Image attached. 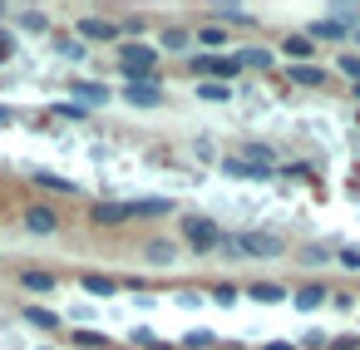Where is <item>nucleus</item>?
Masks as SVG:
<instances>
[{
    "label": "nucleus",
    "mask_w": 360,
    "mask_h": 350,
    "mask_svg": "<svg viewBox=\"0 0 360 350\" xmlns=\"http://www.w3.org/2000/svg\"><path fill=\"white\" fill-rule=\"evenodd\" d=\"M114 70L124 74V84H158V70H163V50L153 40H124L114 45Z\"/></svg>",
    "instance_id": "1"
},
{
    "label": "nucleus",
    "mask_w": 360,
    "mask_h": 350,
    "mask_svg": "<svg viewBox=\"0 0 360 350\" xmlns=\"http://www.w3.org/2000/svg\"><path fill=\"white\" fill-rule=\"evenodd\" d=\"M188 74L198 84H232L242 74V65H237V55H202V50H193L188 55Z\"/></svg>",
    "instance_id": "2"
},
{
    "label": "nucleus",
    "mask_w": 360,
    "mask_h": 350,
    "mask_svg": "<svg viewBox=\"0 0 360 350\" xmlns=\"http://www.w3.org/2000/svg\"><path fill=\"white\" fill-rule=\"evenodd\" d=\"M178 237H183V247H193V257H212L227 232H222L212 217H183V222H178Z\"/></svg>",
    "instance_id": "3"
},
{
    "label": "nucleus",
    "mask_w": 360,
    "mask_h": 350,
    "mask_svg": "<svg viewBox=\"0 0 360 350\" xmlns=\"http://www.w3.org/2000/svg\"><path fill=\"white\" fill-rule=\"evenodd\" d=\"M75 40H89V45H124V30H119V20H109V15H79V20H75Z\"/></svg>",
    "instance_id": "4"
},
{
    "label": "nucleus",
    "mask_w": 360,
    "mask_h": 350,
    "mask_svg": "<svg viewBox=\"0 0 360 350\" xmlns=\"http://www.w3.org/2000/svg\"><path fill=\"white\" fill-rule=\"evenodd\" d=\"M20 227H25L30 237H55V232L65 227V217H60L50 202H30V207L20 212Z\"/></svg>",
    "instance_id": "5"
},
{
    "label": "nucleus",
    "mask_w": 360,
    "mask_h": 350,
    "mask_svg": "<svg viewBox=\"0 0 360 350\" xmlns=\"http://www.w3.org/2000/svg\"><path fill=\"white\" fill-rule=\"evenodd\" d=\"M237 242H242V257H257V261H271V257L286 252V242L276 232H242Z\"/></svg>",
    "instance_id": "6"
},
{
    "label": "nucleus",
    "mask_w": 360,
    "mask_h": 350,
    "mask_svg": "<svg viewBox=\"0 0 360 350\" xmlns=\"http://www.w3.org/2000/svg\"><path fill=\"white\" fill-rule=\"evenodd\" d=\"M276 55H281V60H291V65H316V40H311L306 30H291V35H281Z\"/></svg>",
    "instance_id": "7"
},
{
    "label": "nucleus",
    "mask_w": 360,
    "mask_h": 350,
    "mask_svg": "<svg viewBox=\"0 0 360 350\" xmlns=\"http://www.w3.org/2000/svg\"><path fill=\"white\" fill-rule=\"evenodd\" d=\"M193 45H198L202 55H227L232 30H227V25H217V20H207V25H198V30H193Z\"/></svg>",
    "instance_id": "8"
},
{
    "label": "nucleus",
    "mask_w": 360,
    "mask_h": 350,
    "mask_svg": "<svg viewBox=\"0 0 360 350\" xmlns=\"http://www.w3.org/2000/svg\"><path fill=\"white\" fill-rule=\"evenodd\" d=\"M129 222V207L124 202H89V227L109 232V227H124Z\"/></svg>",
    "instance_id": "9"
},
{
    "label": "nucleus",
    "mask_w": 360,
    "mask_h": 350,
    "mask_svg": "<svg viewBox=\"0 0 360 350\" xmlns=\"http://www.w3.org/2000/svg\"><path fill=\"white\" fill-rule=\"evenodd\" d=\"M306 35H311L316 45H340V40H350V30H345L335 15H321V20H311V25H306Z\"/></svg>",
    "instance_id": "10"
},
{
    "label": "nucleus",
    "mask_w": 360,
    "mask_h": 350,
    "mask_svg": "<svg viewBox=\"0 0 360 350\" xmlns=\"http://www.w3.org/2000/svg\"><path fill=\"white\" fill-rule=\"evenodd\" d=\"M124 104H134V109H158V104H168V94H163V84H124Z\"/></svg>",
    "instance_id": "11"
},
{
    "label": "nucleus",
    "mask_w": 360,
    "mask_h": 350,
    "mask_svg": "<svg viewBox=\"0 0 360 350\" xmlns=\"http://www.w3.org/2000/svg\"><path fill=\"white\" fill-rule=\"evenodd\" d=\"M222 173H227V178H242V183H271V168H257V163H247V158H237V153L222 158Z\"/></svg>",
    "instance_id": "12"
},
{
    "label": "nucleus",
    "mask_w": 360,
    "mask_h": 350,
    "mask_svg": "<svg viewBox=\"0 0 360 350\" xmlns=\"http://www.w3.org/2000/svg\"><path fill=\"white\" fill-rule=\"evenodd\" d=\"M158 50L163 55H188L193 50V30L188 25H163L158 30Z\"/></svg>",
    "instance_id": "13"
},
{
    "label": "nucleus",
    "mask_w": 360,
    "mask_h": 350,
    "mask_svg": "<svg viewBox=\"0 0 360 350\" xmlns=\"http://www.w3.org/2000/svg\"><path fill=\"white\" fill-rule=\"evenodd\" d=\"M232 55H237L242 70H262V74L276 70V50H266V45H247V50H232Z\"/></svg>",
    "instance_id": "14"
},
{
    "label": "nucleus",
    "mask_w": 360,
    "mask_h": 350,
    "mask_svg": "<svg viewBox=\"0 0 360 350\" xmlns=\"http://www.w3.org/2000/svg\"><path fill=\"white\" fill-rule=\"evenodd\" d=\"M20 286H25L30 296H50V291L60 286V276L45 271V266H25V271H20Z\"/></svg>",
    "instance_id": "15"
},
{
    "label": "nucleus",
    "mask_w": 360,
    "mask_h": 350,
    "mask_svg": "<svg viewBox=\"0 0 360 350\" xmlns=\"http://www.w3.org/2000/svg\"><path fill=\"white\" fill-rule=\"evenodd\" d=\"M286 79L301 84V89H321L330 79V70H321V65H286Z\"/></svg>",
    "instance_id": "16"
},
{
    "label": "nucleus",
    "mask_w": 360,
    "mask_h": 350,
    "mask_svg": "<svg viewBox=\"0 0 360 350\" xmlns=\"http://www.w3.org/2000/svg\"><path fill=\"white\" fill-rule=\"evenodd\" d=\"M70 94H75L84 109H94V104H109V89H104L99 79H70Z\"/></svg>",
    "instance_id": "17"
},
{
    "label": "nucleus",
    "mask_w": 360,
    "mask_h": 350,
    "mask_svg": "<svg viewBox=\"0 0 360 350\" xmlns=\"http://www.w3.org/2000/svg\"><path fill=\"white\" fill-rule=\"evenodd\" d=\"M143 261H153V266H173V261H178V242H168V237H148V242H143Z\"/></svg>",
    "instance_id": "18"
},
{
    "label": "nucleus",
    "mask_w": 360,
    "mask_h": 350,
    "mask_svg": "<svg viewBox=\"0 0 360 350\" xmlns=\"http://www.w3.org/2000/svg\"><path fill=\"white\" fill-rule=\"evenodd\" d=\"M30 183H35L40 193H60V197H75V193H79V183H70V178H55V173H45V168H35V173H30Z\"/></svg>",
    "instance_id": "19"
},
{
    "label": "nucleus",
    "mask_w": 360,
    "mask_h": 350,
    "mask_svg": "<svg viewBox=\"0 0 360 350\" xmlns=\"http://www.w3.org/2000/svg\"><path fill=\"white\" fill-rule=\"evenodd\" d=\"M291 301H296L301 311H316V306H330V286H326V281H306V286H301V291H296Z\"/></svg>",
    "instance_id": "20"
},
{
    "label": "nucleus",
    "mask_w": 360,
    "mask_h": 350,
    "mask_svg": "<svg viewBox=\"0 0 360 350\" xmlns=\"http://www.w3.org/2000/svg\"><path fill=\"white\" fill-rule=\"evenodd\" d=\"M212 20H217V25H227V30H257V20H252L242 6H217V11H212Z\"/></svg>",
    "instance_id": "21"
},
{
    "label": "nucleus",
    "mask_w": 360,
    "mask_h": 350,
    "mask_svg": "<svg viewBox=\"0 0 360 350\" xmlns=\"http://www.w3.org/2000/svg\"><path fill=\"white\" fill-rule=\"evenodd\" d=\"M237 158H247V163H257V168H271V173H276V148H271V143H257V138H252V143H242V148H237Z\"/></svg>",
    "instance_id": "22"
},
{
    "label": "nucleus",
    "mask_w": 360,
    "mask_h": 350,
    "mask_svg": "<svg viewBox=\"0 0 360 350\" xmlns=\"http://www.w3.org/2000/svg\"><path fill=\"white\" fill-rule=\"evenodd\" d=\"M129 217H173V202L168 197H139V202H124Z\"/></svg>",
    "instance_id": "23"
},
{
    "label": "nucleus",
    "mask_w": 360,
    "mask_h": 350,
    "mask_svg": "<svg viewBox=\"0 0 360 350\" xmlns=\"http://www.w3.org/2000/svg\"><path fill=\"white\" fill-rule=\"evenodd\" d=\"M242 296H252V301H266V306H276V301H286V286H276V281H252V286H242Z\"/></svg>",
    "instance_id": "24"
},
{
    "label": "nucleus",
    "mask_w": 360,
    "mask_h": 350,
    "mask_svg": "<svg viewBox=\"0 0 360 350\" xmlns=\"http://www.w3.org/2000/svg\"><path fill=\"white\" fill-rule=\"evenodd\" d=\"M335 74L355 89V84H360V50H340V55H335Z\"/></svg>",
    "instance_id": "25"
},
{
    "label": "nucleus",
    "mask_w": 360,
    "mask_h": 350,
    "mask_svg": "<svg viewBox=\"0 0 360 350\" xmlns=\"http://www.w3.org/2000/svg\"><path fill=\"white\" fill-rule=\"evenodd\" d=\"M79 286H84L89 296H119V281H114V276H99V271H84Z\"/></svg>",
    "instance_id": "26"
},
{
    "label": "nucleus",
    "mask_w": 360,
    "mask_h": 350,
    "mask_svg": "<svg viewBox=\"0 0 360 350\" xmlns=\"http://www.w3.org/2000/svg\"><path fill=\"white\" fill-rule=\"evenodd\" d=\"M20 316H25V320H30L35 330H60V316H55L50 306H35V301H30V306H25Z\"/></svg>",
    "instance_id": "27"
},
{
    "label": "nucleus",
    "mask_w": 360,
    "mask_h": 350,
    "mask_svg": "<svg viewBox=\"0 0 360 350\" xmlns=\"http://www.w3.org/2000/svg\"><path fill=\"white\" fill-rule=\"evenodd\" d=\"M70 340H75V350H109V345H114L109 335H99V330H79V325H75Z\"/></svg>",
    "instance_id": "28"
},
{
    "label": "nucleus",
    "mask_w": 360,
    "mask_h": 350,
    "mask_svg": "<svg viewBox=\"0 0 360 350\" xmlns=\"http://www.w3.org/2000/svg\"><path fill=\"white\" fill-rule=\"evenodd\" d=\"M301 261H306V266H326V261H335V252H330V247L306 242V247H301Z\"/></svg>",
    "instance_id": "29"
},
{
    "label": "nucleus",
    "mask_w": 360,
    "mask_h": 350,
    "mask_svg": "<svg viewBox=\"0 0 360 350\" xmlns=\"http://www.w3.org/2000/svg\"><path fill=\"white\" fill-rule=\"evenodd\" d=\"M20 30H30V35L50 30V15H45V11H25V15H20Z\"/></svg>",
    "instance_id": "30"
},
{
    "label": "nucleus",
    "mask_w": 360,
    "mask_h": 350,
    "mask_svg": "<svg viewBox=\"0 0 360 350\" xmlns=\"http://www.w3.org/2000/svg\"><path fill=\"white\" fill-rule=\"evenodd\" d=\"M119 30H124V40H143L148 35V20L143 15H129V20H119Z\"/></svg>",
    "instance_id": "31"
},
{
    "label": "nucleus",
    "mask_w": 360,
    "mask_h": 350,
    "mask_svg": "<svg viewBox=\"0 0 360 350\" xmlns=\"http://www.w3.org/2000/svg\"><path fill=\"white\" fill-rule=\"evenodd\" d=\"M212 301L232 306V301H242V286H237V281H217V286H212Z\"/></svg>",
    "instance_id": "32"
},
{
    "label": "nucleus",
    "mask_w": 360,
    "mask_h": 350,
    "mask_svg": "<svg viewBox=\"0 0 360 350\" xmlns=\"http://www.w3.org/2000/svg\"><path fill=\"white\" fill-rule=\"evenodd\" d=\"M207 345H217L212 330H188V335H183V350H207Z\"/></svg>",
    "instance_id": "33"
},
{
    "label": "nucleus",
    "mask_w": 360,
    "mask_h": 350,
    "mask_svg": "<svg viewBox=\"0 0 360 350\" xmlns=\"http://www.w3.org/2000/svg\"><path fill=\"white\" fill-rule=\"evenodd\" d=\"M134 345H139V350H173V345H168V340H158L153 330H134Z\"/></svg>",
    "instance_id": "34"
},
{
    "label": "nucleus",
    "mask_w": 360,
    "mask_h": 350,
    "mask_svg": "<svg viewBox=\"0 0 360 350\" xmlns=\"http://www.w3.org/2000/svg\"><path fill=\"white\" fill-rule=\"evenodd\" d=\"M198 94L212 99V104H222V99H232V84H198Z\"/></svg>",
    "instance_id": "35"
},
{
    "label": "nucleus",
    "mask_w": 360,
    "mask_h": 350,
    "mask_svg": "<svg viewBox=\"0 0 360 350\" xmlns=\"http://www.w3.org/2000/svg\"><path fill=\"white\" fill-rule=\"evenodd\" d=\"M335 266H345V271H360V247H340V252H335Z\"/></svg>",
    "instance_id": "36"
},
{
    "label": "nucleus",
    "mask_w": 360,
    "mask_h": 350,
    "mask_svg": "<svg viewBox=\"0 0 360 350\" xmlns=\"http://www.w3.org/2000/svg\"><path fill=\"white\" fill-rule=\"evenodd\" d=\"M55 50H60L65 60H84V40H60Z\"/></svg>",
    "instance_id": "37"
},
{
    "label": "nucleus",
    "mask_w": 360,
    "mask_h": 350,
    "mask_svg": "<svg viewBox=\"0 0 360 350\" xmlns=\"http://www.w3.org/2000/svg\"><path fill=\"white\" fill-rule=\"evenodd\" d=\"M217 257H227V261H242V242H237V237H222Z\"/></svg>",
    "instance_id": "38"
},
{
    "label": "nucleus",
    "mask_w": 360,
    "mask_h": 350,
    "mask_svg": "<svg viewBox=\"0 0 360 350\" xmlns=\"http://www.w3.org/2000/svg\"><path fill=\"white\" fill-rule=\"evenodd\" d=\"M326 350H360V335H330Z\"/></svg>",
    "instance_id": "39"
},
{
    "label": "nucleus",
    "mask_w": 360,
    "mask_h": 350,
    "mask_svg": "<svg viewBox=\"0 0 360 350\" xmlns=\"http://www.w3.org/2000/svg\"><path fill=\"white\" fill-rule=\"evenodd\" d=\"M281 178H296L301 183V178H311V163H281Z\"/></svg>",
    "instance_id": "40"
},
{
    "label": "nucleus",
    "mask_w": 360,
    "mask_h": 350,
    "mask_svg": "<svg viewBox=\"0 0 360 350\" xmlns=\"http://www.w3.org/2000/svg\"><path fill=\"white\" fill-rule=\"evenodd\" d=\"M360 296H350V291H330V306H340V311H350Z\"/></svg>",
    "instance_id": "41"
},
{
    "label": "nucleus",
    "mask_w": 360,
    "mask_h": 350,
    "mask_svg": "<svg viewBox=\"0 0 360 350\" xmlns=\"http://www.w3.org/2000/svg\"><path fill=\"white\" fill-rule=\"evenodd\" d=\"M60 114H65V119H84L89 109H84V104H60Z\"/></svg>",
    "instance_id": "42"
},
{
    "label": "nucleus",
    "mask_w": 360,
    "mask_h": 350,
    "mask_svg": "<svg viewBox=\"0 0 360 350\" xmlns=\"http://www.w3.org/2000/svg\"><path fill=\"white\" fill-rule=\"evenodd\" d=\"M262 350H296V345H286V340H271V345H262Z\"/></svg>",
    "instance_id": "43"
},
{
    "label": "nucleus",
    "mask_w": 360,
    "mask_h": 350,
    "mask_svg": "<svg viewBox=\"0 0 360 350\" xmlns=\"http://www.w3.org/2000/svg\"><path fill=\"white\" fill-rule=\"evenodd\" d=\"M0 124H11V109H0Z\"/></svg>",
    "instance_id": "44"
},
{
    "label": "nucleus",
    "mask_w": 360,
    "mask_h": 350,
    "mask_svg": "<svg viewBox=\"0 0 360 350\" xmlns=\"http://www.w3.org/2000/svg\"><path fill=\"white\" fill-rule=\"evenodd\" d=\"M350 99H355V104H360V84H355V89H350Z\"/></svg>",
    "instance_id": "45"
},
{
    "label": "nucleus",
    "mask_w": 360,
    "mask_h": 350,
    "mask_svg": "<svg viewBox=\"0 0 360 350\" xmlns=\"http://www.w3.org/2000/svg\"><path fill=\"white\" fill-rule=\"evenodd\" d=\"M0 20H6V6H0Z\"/></svg>",
    "instance_id": "46"
},
{
    "label": "nucleus",
    "mask_w": 360,
    "mask_h": 350,
    "mask_svg": "<svg viewBox=\"0 0 360 350\" xmlns=\"http://www.w3.org/2000/svg\"><path fill=\"white\" fill-rule=\"evenodd\" d=\"M355 45H360V30H355Z\"/></svg>",
    "instance_id": "47"
}]
</instances>
